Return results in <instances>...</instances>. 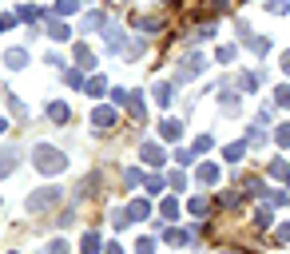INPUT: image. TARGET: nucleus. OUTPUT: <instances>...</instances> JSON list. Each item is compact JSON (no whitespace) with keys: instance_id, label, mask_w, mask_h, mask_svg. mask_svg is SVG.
Returning <instances> with one entry per match:
<instances>
[{"instance_id":"obj_12","label":"nucleus","mask_w":290,"mask_h":254,"mask_svg":"<svg viewBox=\"0 0 290 254\" xmlns=\"http://www.w3.org/2000/svg\"><path fill=\"white\" fill-rule=\"evenodd\" d=\"M159 131H163V139H179V135H183V123H179V120H163V123H159Z\"/></svg>"},{"instance_id":"obj_24","label":"nucleus","mask_w":290,"mask_h":254,"mask_svg":"<svg viewBox=\"0 0 290 254\" xmlns=\"http://www.w3.org/2000/svg\"><path fill=\"white\" fill-rule=\"evenodd\" d=\"M136 254H155V239H139L136 242Z\"/></svg>"},{"instance_id":"obj_14","label":"nucleus","mask_w":290,"mask_h":254,"mask_svg":"<svg viewBox=\"0 0 290 254\" xmlns=\"http://www.w3.org/2000/svg\"><path fill=\"white\" fill-rule=\"evenodd\" d=\"M147 214H151V207H147V203H143V199H139V203H131V207H127V219H147Z\"/></svg>"},{"instance_id":"obj_26","label":"nucleus","mask_w":290,"mask_h":254,"mask_svg":"<svg viewBox=\"0 0 290 254\" xmlns=\"http://www.w3.org/2000/svg\"><path fill=\"white\" fill-rule=\"evenodd\" d=\"M239 88H243V91H255V88H259V75H243V80H239Z\"/></svg>"},{"instance_id":"obj_15","label":"nucleus","mask_w":290,"mask_h":254,"mask_svg":"<svg viewBox=\"0 0 290 254\" xmlns=\"http://www.w3.org/2000/svg\"><path fill=\"white\" fill-rule=\"evenodd\" d=\"M76 60H80V68H88V72L95 68V56L88 52V44H80V48H76Z\"/></svg>"},{"instance_id":"obj_38","label":"nucleus","mask_w":290,"mask_h":254,"mask_svg":"<svg viewBox=\"0 0 290 254\" xmlns=\"http://www.w3.org/2000/svg\"><path fill=\"white\" fill-rule=\"evenodd\" d=\"M211 8H219V12H223V8H227V0H211Z\"/></svg>"},{"instance_id":"obj_16","label":"nucleus","mask_w":290,"mask_h":254,"mask_svg":"<svg viewBox=\"0 0 290 254\" xmlns=\"http://www.w3.org/2000/svg\"><path fill=\"white\" fill-rule=\"evenodd\" d=\"M199 183H219V167L203 163V167H199Z\"/></svg>"},{"instance_id":"obj_30","label":"nucleus","mask_w":290,"mask_h":254,"mask_svg":"<svg viewBox=\"0 0 290 254\" xmlns=\"http://www.w3.org/2000/svg\"><path fill=\"white\" fill-rule=\"evenodd\" d=\"M195 151H211V135H199V139H195Z\"/></svg>"},{"instance_id":"obj_9","label":"nucleus","mask_w":290,"mask_h":254,"mask_svg":"<svg viewBox=\"0 0 290 254\" xmlns=\"http://www.w3.org/2000/svg\"><path fill=\"white\" fill-rule=\"evenodd\" d=\"M48 36H52V40H68V36H72V28H68L64 20H56V16H52V20H48Z\"/></svg>"},{"instance_id":"obj_23","label":"nucleus","mask_w":290,"mask_h":254,"mask_svg":"<svg viewBox=\"0 0 290 254\" xmlns=\"http://www.w3.org/2000/svg\"><path fill=\"white\" fill-rule=\"evenodd\" d=\"M266 12H290V4H286V0H266Z\"/></svg>"},{"instance_id":"obj_31","label":"nucleus","mask_w":290,"mask_h":254,"mask_svg":"<svg viewBox=\"0 0 290 254\" xmlns=\"http://www.w3.org/2000/svg\"><path fill=\"white\" fill-rule=\"evenodd\" d=\"M171 187H175V191H179V187H187V175H183V171H175V175H171Z\"/></svg>"},{"instance_id":"obj_8","label":"nucleus","mask_w":290,"mask_h":254,"mask_svg":"<svg viewBox=\"0 0 290 254\" xmlns=\"http://www.w3.org/2000/svg\"><path fill=\"white\" fill-rule=\"evenodd\" d=\"M151 95H155V104H159V107H171V100H175V88H171V84H155Z\"/></svg>"},{"instance_id":"obj_37","label":"nucleus","mask_w":290,"mask_h":254,"mask_svg":"<svg viewBox=\"0 0 290 254\" xmlns=\"http://www.w3.org/2000/svg\"><path fill=\"white\" fill-rule=\"evenodd\" d=\"M282 72L290 75V52H286V56H282Z\"/></svg>"},{"instance_id":"obj_7","label":"nucleus","mask_w":290,"mask_h":254,"mask_svg":"<svg viewBox=\"0 0 290 254\" xmlns=\"http://www.w3.org/2000/svg\"><path fill=\"white\" fill-rule=\"evenodd\" d=\"M139 155H143V163H147V167H159V163H163V151L155 147V143H143Z\"/></svg>"},{"instance_id":"obj_29","label":"nucleus","mask_w":290,"mask_h":254,"mask_svg":"<svg viewBox=\"0 0 290 254\" xmlns=\"http://www.w3.org/2000/svg\"><path fill=\"white\" fill-rule=\"evenodd\" d=\"M275 100H278L282 107H290V88H278V91H275Z\"/></svg>"},{"instance_id":"obj_11","label":"nucleus","mask_w":290,"mask_h":254,"mask_svg":"<svg viewBox=\"0 0 290 254\" xmlns=\"http://www.w3.org/2000/svg\"><path fill=\"white\" fill-rule=\"evenodd\" d=\"M104 36H107V48H111V52H120V48H123V28L107 24V32H104Z\"/></svg>"},{"instance_id":"obj_1","label":"nucleus","mask_w":290,"mask_h":254,"mask_svg":"<svg viewBox=\"0 0 290 254\" xmlns=\"http://www.w3.org/2000/svg\"><path fill=\"white\" fill-rule=\"evenodd\" d=\"M32 163H36V171H44V175H60L64 167H68V159H64V151H56L52 143H40V147L32 151Z\"/></svg>"},{"instance_id":"obj_36","label":"nucleus","mask_w":290,"mask_h":254,"mask_svg":"<svg viewBox=\"0 0 290 254\" xmlns=\"http://www.w3.org/2000/svg\"><path fill=\"white\" fill-rule=\"evenodd\" d=\"M107 254H123V246L120 242H107Z\"/></svg>"},{"instance_id":"obj_21","label":"nucleus","mask_w":290,"mask_h":254,"mask_svg":"<svg viewBox=\"0 0 290 254\" xmlns=\"http://www.w3.org/2000/svg\"><path fill=\"white\" fill-rule=\"evenodd\" d=\"M48 115H52L56 123H64V120H68V107H64V104H48Z\"/></svg>"},{"instance_id":"obj_25","label":"nucleus","mask_w":290,"mask_h":254,"mask_svg":"<svg viewBox=\"0 0 290 254\" xmlns=\"http://www.w3.org/2000/svg\"><path fill=\"white\" fill-rule=\"evenodd\" d=\"M191 210H195V214H207V210H211V199H191Z\"/></svg>"},{"instance_id":"obj_17","label":"nucleus","mask_w":290,"mask_h":254,"mask_svg":"<svg viewBox=\"0 0 290 254\" xmlns=\"http://www.w3.org/2000/svg\"><path fill=\"white\" fill-rule=\"evenodd\" d=\"M246 44H250V52H255V56H266V48H270V40H266V36H250Z\"/></svg>"},{"instance_id":"obj_39","label":"nucleus","mask_w":290,"mask_h":254,"mask_svg":"<svg viewBox=\"0 0 290 254\" xmlns=\"http://www.w3.org/2000/svg\"><path fill=\"white\" fill-rule=\"evenodd\" d=\"M0 131H8V123H4V120H0Z\"/></svg>"},{"instance_id":"obj_10","label":"nucleus","mask_w":290,"mask_h":254,"mask_svg":"<svg viewBox=\"0 0 290 254\" xmlns=\"http://www.w3.org/2000/svg\"><path fill=\"white\" fill-rule=\"evenodd\" d=\"M219 104H223V111H227V115H235V111H239V95H235V88H223Z\"/></svg>"},{"instance_id":"obj_6","label":"nucleus","mask_w":290,"mask_h":254,"mask_svg":"<svg viewBox=\"0 0 290 254\" xmlns=\"http://www.w3.org/2000/svg\"><path fill=\"white\" fill-rule=\"evenodd\" d=\"M16 171V147H0V179Z\"/></svg>"},{"instance_id":"obj_33","label":"nucleus","mask_w":290,"mask_h":254,"mask_svg":"<svg viewBox=\"0 0 290 254\" xmlns=\"http://www.w3.org/2000/svg\"><path fill=\"white\" fill-rule=\"evenodd\" d=\"M8 107H12V115H24V104H20L16 95H8Z\"/></svg>"},{"instance_id":"obj_5","label":"nucleus","mask_w":290,"mask_h":254,"mask_svg":"<svg viewBox=\"0 0 290 254\" xmlns=\"http://www.w3.org/2000/svg\"><path fill=\"white\" fill-rule=\"evenodd\" d=\"M4 64H8L12 72H20V68L28 64V52H24V48H8V52H4Z\"/></svg>"},{"instance_id":"obj_4","label":"nucleus","mask_w":290,"mask_h":254,"mask_svg":"<svg viewBox=\"0 0 290 254\" xmlns=\"http://www.w3.org/2000/svg\"><path fill=\"white\" fill-rule=\"evenodd\" d=\"M92 123L100 127V131H111V123H115V111H111V107H95V111H92Z\"/></svg>"},{"instance_id":"obj_3","label":"nucleus","mask_w":290,"mask_h":254,"mask_svg":"<svg viewBox=\"0 0 290 254\" xmlns=\"http://www.w3.org/2000/svg\"><path fill=\"white\" fill-rule=\"evenodd\" d=\"M203 68H207V56H199V52H187L183 60H179V68H175V80H179V84H191V80H195Z\"/></svg>"},{"instance_id":"obj_28","label":"nucleus","mask_w":290,"mask_h":254,"mask_svg":"<svg viewBox=\"0 0 290 254\" xmlns=\"http://www.w3.org/2000/svg\"><path fill=\"white\" fill-rule=\"evenodd\" d=\"M147 191L159 194V191H163V179H159V175H151V179H147Z\"/></svg>"},{"instance_id":"obj_34","label":"nucleus","mask_w":290,"mask_h":254,"mask_svg":"<svg viewBox=\"0 0 290 254\" xmlns=\"http://www.w3.org/2000/svg\"><path fill=\"white\" fill-rule=\"evenodd\" d=\"M48 254H68V242H52V246H48Z\"/></svg>"},{"instance_id":"obj_32","label":"nucleus","mask_w":290,"mask_h":254,"mask_svg":"<svg viewBox=\"0 0 290 254\" xmlns=\"http://www.w3.org/2000/svg\"><path fill=\"white\" fill-rule=\"evenodd\" d=\"M255 226H270V210H259V214H255Z\"/></svg>"},{"instance_id":"obj_40","label":"nucleus","mask_w":290,"mask_h":254,"mask_svg":"<svg viewBox=\"0 0 290 254\" xmlns=\"http://www.w3.org/2000/svg\"><path fill=\"white\" fill-rule=\"evenodd\" d=\"M223 254H230V250H223Z\"/></svg>"},{"instance_id":"obj_19","label":"nucleus","mask_w":290,"mask_h":254,"mask_svg":"<svg viewBox=\"0 0 290 254\" xmlns=\"http://www.w3.org/2000/svg\"><path fill=\"white\" fill-rule=\"evenodd\" d=\"M243 155H246V139H243V143H230V147H227V159H230V163H239Z\"/></svg>"},{"instance_id":"obj_35","label":"nucleus","mask_w":290,"mask_h":254,"mask_svg":"<svg viewBox=\"0 0 290 254\" xmlns=\"http://www.w3.org/2000/svg\"><path fill=\"white\" fill-rule=\"evenodd\" d=\"M278 242H290V223H282V226H278Z\"/></svg>"},{"instance_id":"obj_18","label":"nucleus","mask_w":290,"mask_h":254,"mask_svg":"<svg viewBox=\"0 0 290 254\" xmlns=\"http://www.w3.org/2000/svg\"><path fill=\"white\" fill-rule=\"evenodd\" d=\"M95 28H104V12H88L84 16V32H95Z\"/></svg>"},{"instance_id":"obj_2","label":"nucleus","mask_w":290,"mask_h":254,"mask_svg":"<svg viewBox=\"0 0 290 254\" xmlns=\"http://www.w3.org/2000/svg\"><path fill=\"white\" fill-rule=\"evenodd\" d=\"M60 203V187H40V191H32L28 199H24V210L28 214H40V210H52Z\"/></svg>"},{"instance_id":"obj_27","label":"nucleus","mask_w":290,"mask_h":254,"mask_svg":"<svg viewBox=\"0 0 290 254\" xmlns=\"http://www.w3.org/2000/svg\"><path fill=\"white\" fill-rule=\"evenodd\" d=\"M163 214H167V219H175V214H179V203H175V199H167V203H163Z\"/></svg>"},{"instance_id":"obj_20","label":"nucleus","mask_w":290,"mask_h":254,"mask_svg":"<svg viewBox=\"0 0 290 254\" xmlns=\"http://www.w3.org/2000/svg\"><path fill=\"white\" fill-rule=\"evenodd\" d=\"M84 254H100V235H84Z\"/></svg>"},{"instance_id":"obj_13","label":"nucleus","mask_w":290,"mask_h":254,"mask_svg":"<svg viewBox=\"0 0 290 254\" xmlns=\"http://www.w3.org/2000/svg\"><path fill=\"white\" fill-rule=\"evenodd\" d=\"M123 104H127V111H131L136 120H143V100H139L136 91H127V95H123Z\"/></svg>"},{"instance_id":"obj_22","label":"nucleus","mask_w":290,"mask_h":254,"mask_svg":"<svg viewBox=\"0 0 290 254\" xmlns=\"http://www.w3.org/2000/svg\"><path fill=\"white\" fill-rule=\"evenodd\" d=\"M275 139H278V147H290V123H278Z\"/></svg>"}]
</instances>
